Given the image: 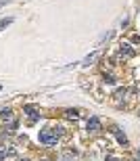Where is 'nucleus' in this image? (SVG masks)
I'll use <instances>...</instances> for the list:
<instances>
[{"label": "nucleus", "instance_id": "nucleus-14", "mask_svg": "<svg viewBox=\"0 0 140 161\" xmlns=\"http://www.w3.org/2000/svg\"><path fill=\"white\" fill-rule=\"evenodd\" d=\"M23 161H25V159H23Z\"/></svg>", "mask_w": 140, "mask_h": 161}, {"label": "nucleus", "instance_id": "nucleus-2", "mask_svg": "<svg viewBox=\"0 0 140 161\" xmlns=\"http://www.w3.org/2000/svg\"><path fill=\"white\" fill-rule=\"evenodd\" d=\"M100 57H103V53H100V50H94L92 54H88V57L82 61V65H84V67H90V65H94V61H98Z\"/></svg>", "mask_w": 140, "mask_h": 161}, {"label": "nucleus", "instance_id": "nucleus-11", "mask_svg": "<svg viewBox=\"0 0 140 161\" xmlns=\"http://www.w3.org/2000/svg\"><path fill=\"white\" fill-rule=\"evenodd\" d=\"M4 157H6V151L0 149V161H4Z\"/></svg>", "mask_w": 140, "mask_h": 161}, {"label": "nucleus", "instance_id": "nucleus-3", "mask_svg": "<svg viewBox=\"0 0 140 161\" xmlns=\"http://www.w3.org/2000/svg\"><path fill=\"white\" fill-rule=\"evenodd\" d=\"M119 54H121L123 59H132V57H134V50L130 48V44L121 42V44H119Z\"/></svg>", "mask_w": 140, "mask_h": 161}, {"label": "nucleus", "instance_id": "nucleus-12", "mask_svg": "<svg viewBox=\"0 0 140 161\" xmlns=\"http://www.w3.org/2000/svg\"><path fill=\"white\" fill-rule=\"evenodd\" d=\"M4 2H11V0H0V6H2V4H4Z\"/></svg>", "mask_w": 140, "mask_h": 161}, {"label": "nucleus", "instance_id": "nucleus-4", "mask_svg": "<svg viewBox=\"0 0 140 161\" xmlns=\"http://www.w3.org/2000/svg\"><path fill=\"white\" fill-rule=\"evenodd\" d=\"M86 130H88V132H98V130H100V121H98L96 117H90L88 124H86Z\"/></svg>", "mask_w": 140, "mask_h": 161}, {"label": "nucleus", "instance_id": "nucleus-8", "mask_svg": "<svg viewBox=\"0 0 140 161\" xmlns=\"http://www.w3.org/2000/svg\"><path fill=\"white\" fill-rule=\"evenodd\" d=\"M0 117L4 121H13V111L11 109H2V111H0Z\"/></svg>", "mask_w": 140, "mask_h": 161}, {"label": "nucleus", "instance_id": "nucleus-7", "mask_svg": "<svg viewBox=\"0 0 140 161\" xmlns=\"http://www.w3.org/2000/svg\"><path fill=\"white\" fill-rule=\"evenodd\" d=\"M25 113L30 115V119H31V121H36V119H38V113H36V107H31V105H27V107H25Z\"/></svg>", "mask_w": 140, "mask_h": 161}, {"label": "nucleus", "instance_id": "nucleus-13", "mask_svg": "<svg viewBox=\"0 0 140 161\" xmlns=\"http://www.w3.org/2000/svg\"><path fill=\"white\" fill-rule=\"evenodd\" d=\"M138 157H140V151H138Z\"/></svg>", "mask_w": 140, "mask_h": 161}, {"label": "nucleus", "instance_id": "nucleus-5", "mask_svg": "<svg viewBox=\"0 0 140 161\" xmlns=\"http://www.w3.org/2000/svg\"><path fill=\"white\" fill-rule=\"evenodd\" d=\"M113 134L117 136V140H119V144H123V147L128 144V138H126V134H121V130H119V128H115V130H113Z\"/></svg>", "mask_w": 140, "mask_h": 161}, {"label": "nucleus", "instance_id": "nucleus-9", "mask_svg": "<svg viewBox=\"0 0 140 161\" xmlns=\"http://www.w3.org/2000/svg\"><path fill=\"white\" fill-rule=\"evenodd\" d=\"M11 23H13V19H11V17H6V19H0V31L4 30L6 25H11Z\"/></svg>", "mask_w": 140, "mask_h": 161}, {"label": "nucleus", "instance_id": "nucleus-6", "mask_svg": "<svg viewBox=\"0 0 140 161\" xmlns=\"http://www.w3.org/2000/svg\"><path fill=\"white\" fill-rule=\"evenodd\" d=\"M65 117H67V119H79V111L78 109H67V111H65Z\"/></svg>", "mask_w": 140, "mask_h": 161}, {"label": "nucleus", "instance_id": "nucleus-1", "mask_svg": "<svg viewBox=\"0 0 140 161\" xmlns=\"http://www.w3.org/2000/svg\"><path fill=\"white\" fill-rule=\"evenodd\" d=\"M40 142L46 144V147H52V144H57V140H59V134H57L55 130H50V128H46V130L40 132Z\"/></svg>", "mask_w": 140, "mask_h": 161}, {"label": "nucleus", "instance_id": "nucleus-10", "mask_svg": "<svg viewBox=\"0 0 140 161\" xmlns=\"http://www.w3.org/2000/svg\"><path fill=\"white\" fill-rule=\"evenodd\" d=\"M105 82H107V84H113V82H115V78H113V75H111V73H109V75H107V73H105Z\"/></svg>", "mask_w": 140, "mask_h": 161}]
</instances>
